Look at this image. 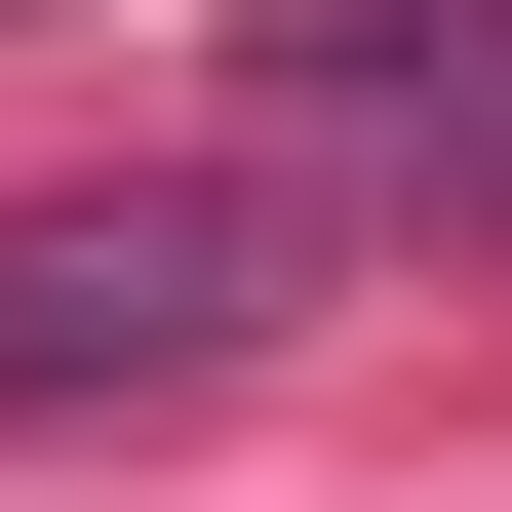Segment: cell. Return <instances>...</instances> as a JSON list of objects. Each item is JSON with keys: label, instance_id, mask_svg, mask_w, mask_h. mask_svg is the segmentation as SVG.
<instances>
[{"label": "cell", "instance_id": "7a4b0ae2", "mask_svg": "<svg viewBox=\"0 0 512 512\" xmlns=\"http://www.w3.org/2000/svg\"><path fill=\"white\" fill-rule=\"evenodd\" d=\"M276 79H355V119L434 79V119H473V79H512V0H276Z\"/></svg>", "mask_w": 512, "mask_h": 512}, {"label": "cell", "instance_id": "6da1fadb", "mask_svg": "<svg viewBox=\"0 0 512 512\" xmlns=\"http://www.w3.org/2000/svg\"><path fill=\"white\" fill-rule=\"evenodd\" d=\"M237 197H40V237H0V434H79V394H197L237 355Z\"/></svg>", "mask_w": 512, "mask_h": 512}]
</instances>
